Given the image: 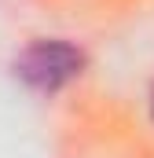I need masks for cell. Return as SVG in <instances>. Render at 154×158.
<instances>
[{
    "mask_svg": "<svg viewBox=\"0 0 154 158\" xmlns=\"http://www.w3.org/2000/svg\"><path fill=\"white\" fill-rule=\"evenodd\" d=\"M84 66H88L84 48L74 44V40H66V37H37V40H30L15 55V63H11L15 77L22 81L30 92H37V96L63 92L66 85H74L84 74Z\"/></svg>",
    "mask_w": 154,
    "mask_h": 158,
    "instance_id": "obj_1",
    "label": "cell"
},
{
    "mask_svg": "<svg viewBox=\"0 0 154 158\" xmlns=\"http://www.w3.org/2000/svg\"><path fill=\"white\" fill-rule=\"evenodd\" d=\"M151 121H154V92H151Z\"/></svg>",
    "mask_w": 154,
    "mask_h": 158,
    "instance_id": "obj_2",
    "label": "cell"
}]
</instances>
